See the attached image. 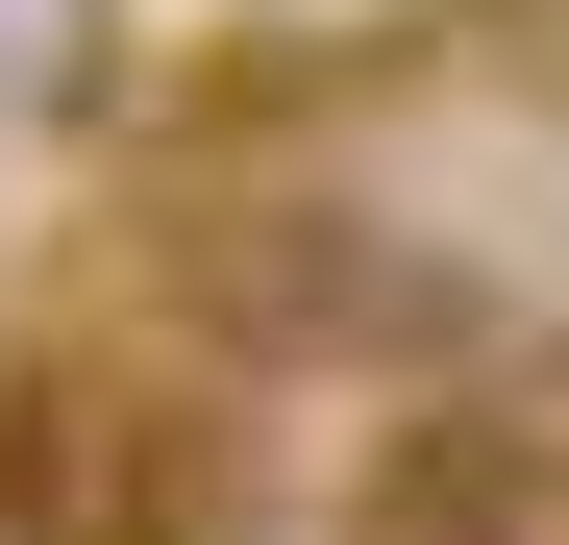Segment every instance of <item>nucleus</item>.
<instances>
[{
	"label": "nucleus",
	"mask_w": 569,
	"mask_h": 545,
	"mask_svg": "<svg viewBox=\"0 0 569 545\" xmlns=\"http://www.w3.org/2000/svg\"><path fill=\"white\" fill-rule=\"evenodd\" d=\"M124 100V0H0V125H100Z\"/></svg>",
	"instance_id": "obj_2"
},
{
	"label": "nucleus",
	"mask_w": 569,
	"mask_h": 545,
	"mask_svg": "<svg viewBox=\"0 0 569 545\" xmlns=\"http://www.w3.org/2000/svg\"><path fill=\"white\" fill-rule=\"evenodd\" d=\"M26 545H223V347H0Z\"/></svg>",
	"instance_id": "obj_1"
},
{
	"label": "nucleus",
	"mask_w": 569,
	"mask_h": 545,
	"mask_svg": "<svg viewBox=\"0 0 569 545\" xmlns=\"http://www.w3.org/2000/svg\"><path fill=\"white\" fill-rule=\"evenodd\" d=\"M0 545H26V521H0Z\"/></svg>",
	"instance_id": "obj_3"
}]
</instances>
